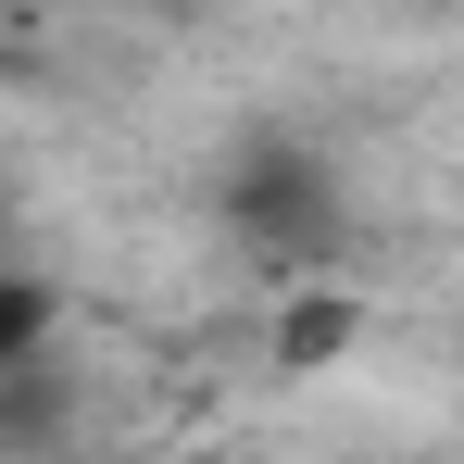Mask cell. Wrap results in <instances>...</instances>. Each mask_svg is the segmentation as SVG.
<instances>
[{
	"label": "cell",
	"mask_w": 464,
	"mask_h": 464,
	"mask_svg": "<svg viewBox=\"0 0 464 464\" xmlns=\"http://www.w3.org/2000/svg\"><path fill=\"white\" fill-rule=\"evenodd\" d=\"M352 339H364V302H352V289H289L264 352H276V377H326Z\"/></svg>",
	"instance_id": "obj_2"
},
{
	"label": "cell",
	"mask_w": 464,
	"mask_h": 464,
	"mask_svg": "<svg viewBox=\"0 0 464 464\" xmlns=\"http://www.w3.org/2000/svg\"><path fill=\"white\" fill-rule=\"evenodd\" d=\"M63 427H76V389L51 377L38 352H25V364H0V452H51Z\"/></svg>",
	"instance_id": "obj_3"
},
{
	"label": "cell",
	"mask_w": 464,
	"mask_h": 464,
	"mask_svg": "<svg viewBox=\"0 0 464 464\" xmlns=\"http://www.w3.org/2000/svg\"><path fill=\"white\" fill-rule=\"evenodd\" d=\"M38 339H51V289H38L25 264H0V364H25Z\"/></svg>",
	"instance_id": "obj_4"
},
{
	"label": "cell",
	"mask_w": 464,
	"mask_h": 464,
	"mask_svg": "<svg viewBox=\"0 0 464 464\" xmlns=\"http://www.w3.org/2000/svg\"><path fill=\"white\" fill-rule=\"evenodd\" d=\"M227 227L276 264V276H314L326 251H339V227H352V201H339V176H326V151H302V139H251L227 176Z\"/></svg>",
	"instance_id": "obj_1"
}]
</instances>
